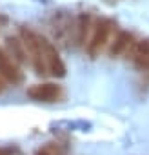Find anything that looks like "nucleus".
<instances>
[{
    "label": "nucleus",
    "instance_id": "f03ea898",
    "mask_svg": "<svg viewBox=\"0 0 149 155\" xmlns=\"http://www.w3.org/2000/svg\"><path fill=\"white\" fill-rule=\"evenodd\" d=\"M18 37L26 46L29 66L38 77H47V66L44 60V51H42V42H40V33L35 31L31 26H20L18 28Z\"/></svg>",
    "mask_w": 149,
    "mask_h": 155
},
{
    "label": "nucleus",
    "instance_id": "f257e3e1",
    "mask_svg": "<svg viewBox=\"0 0 149 155\" xmlns=\"http://www.w3.org/2000/svg\"><path fill=\"white\" fill-rule=\"evenodd\" d=\"M116 29H118V26H116V22L113 18L97 17L95 24H93V29H91V35L87 38V44L84 48L86 55L91 60H97L104 51H107V46L113 40Z\"/></svg>",
    "mask_w": 149,
    "mask_h": 155
},
{
    "label": "nucleus",
    "instance_id": "39448f33",
    "mask_svg": "<svg viewBox=\"0 0 149 155\" xmlns=\"http://www.w3.org/2000/svg\"><path fill=\"white\" fill-rule=\"evenodd\" d=\"M136 40L138 38H136V35L133 31H127V29H120L118 28L116 33H115V37H113V40L107 46L109 58L111 60H115V58H125V55L131 51V48L135 46Z\"/></svg>",
    "mask_w": 149,
    "mask_h": 155
},
{
    "label": "nucleus",
    "instance_id": "7ed1b4c3",
    "mask_svg": "<svg viewBox=\"0 0 149 155\" xmlns=\"http://www.w3.org/2000/svg\"><path fill=\"white\" fill-rule=\"evenodd\" d=\"M26 95L35 102L51 104V102H60L65 97V91L58 82H38L29 86L26 90Z\"/></svg>",
    "mask_w": 149,
    "mask_h": 155
},
{
    "label": "nucleus",
    "instance_id": "9b49d317",
    "mask_svg": "<svg viewBox=\"0 0 149 155\" xmlns=\"http://www.w3.org/2000/svg\"><path fill=\"white\" fill-rule=\"evenodd\" d=\"M0 155H24V151L18 146H9V148H0Z\"/></svg>",
    "mask_w": 149,
    "mask_h": 155
},
{
    "label": "nucleus",
    "instance_id": "9d476101",
    "mask_svg": "<svg viewBox=\"0 0 149 155\" xmlns=\"http://www.w3.org/2000/svg\"><path fill=\"white\" fill-rule=\"evenodd\" d=\"M65 153H67V148L62 142L51 140V142H46V144L38 146L33 155H65Z\"/></svg>",
    "mask_w": 149,
    "mask_h": 155
},
{
    "label": "nucleus",
    "instance_id": "423d86ee",
    "mask_svg": "<svg viewBox=\"0 0 149 155\" xmlns=\"http://www.w3.org/2000/svg\"><path fill=\"white\" fill-rule=\"evenodd\" d=\"M124 60L127 64H131L138 73L149 75V37L138 38Z\"/></svg>",
    "mask_w": 149,
    "mask_h": 155
},
{
    "label": "nucleus",
    "instance_id": "0eeeda50",
    "mask_svg": "<svg viewBox=\"0 0 149 155\" xmlns=\"http://www.w3.org/2000/svg\"><path fill=\"white\" fill-rule=\"evenodd\" d=\"M0 77L11 86H20L24 82V79H26L22 68L2 48H0Z\"/></svg>",
    "mask_w": 149,
    "mask_h": 155
},
{
    "label": "nucleus",
    "instance_id": "f8f14e48",
    "mask_svg": "<svg viewBox=\"0 0 149 155\" xmlns=\"http://www.w3.org/2000/svg\"><path fill=\"white\" fill-rule=\"evenodd\" d=\"M8 88H9V86H8V82L2 79V77H0V95L6 93V91H8Z\"/></svg>",
    "mask_w": 149,
    "mask_h": 155
},
{
    "label": "nucleus",
    "instance_id": "20e7f679",
    "mask_svg": "<svg viewBox=\"0 0 149 155\" xmlns=\"http://www.w3.org/2000/svg\"><path fill=\"white\" fill-rule=\"evenodd\" d=\"M40 42H42V51H44V60H46V66H47V73L51 77H56V79H64L65 73H67V68H65V62L62 60L56 46L42 33H40Z\"/></svg>",
    "mask_w": 149,
    "mask_h": 155
},
{
    "label": "nucleus",
    "instance_id": "6e6552de",
    "mask_svg": "<svg viewBox=\"0 0 149 155\" xmlns=\"http://www.w3.org/2000/svg\"><path fill=\"white\" fill-rule=\"evenodd\" d=\"M95 18L89 11H82L77 18H74V33H73V46L77 49H84L87 44V38L91 35Z\"/></svg>",
    "mask_w": 149,
    "mask_h": 155
},
{
    "label": "nucleus",
    "instance_id": "1a4fd4ad",
    "mask_svg": "<svg viewBox=\"0 0 149 155\" xmlns=\"http://www.w3.org/2000/svg\"><path fill=\"white\" fill-rule=\"evenodd\" d=\"M6 53H8L20 68L29 64L26 46H24V42L20 40L18 35H8V37H6Z\"/></svg>",
    "mask_w": 149,
    "mask_h": 155
}]
</instances>
